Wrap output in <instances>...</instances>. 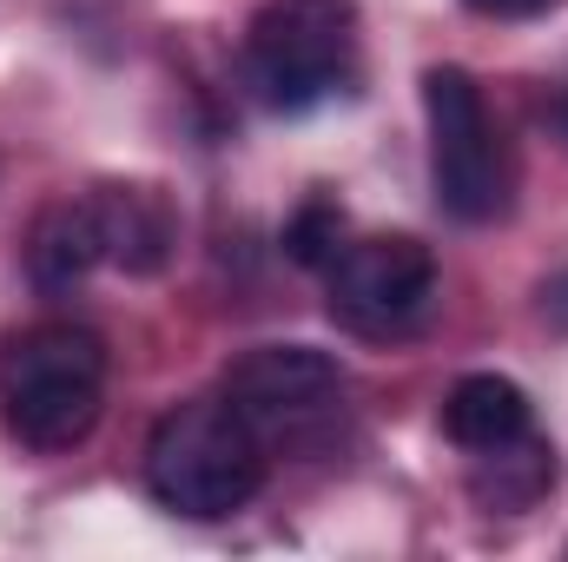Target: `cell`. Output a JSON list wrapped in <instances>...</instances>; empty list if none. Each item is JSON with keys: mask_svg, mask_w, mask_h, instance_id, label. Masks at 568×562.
Instances as JSON below:
<instances>
[{"mask_svg": "<svg viewBox=\"0 0 568 562\" xmlns=\"http://www.w3.org/2000/svg\"><path fill=\"white\" fill-rule=\"evenodd\" d=\"M443 430H449V443L483 456V450L516 443L523 430H536V411H529L523 384H509L496 371H476V378H456V391L443 398Z\"/></svg>", "mask_w": 568, "mask_h": 562, "instance_id": "cell-9", "label": "cell"}, {"mask_svg": "<svg viewBox=\"0 0 568 562\" xmlns=\"http://www.w3.org/2000/svg\"><path fill=\"white\" fill-rule=\"evenodd\" d=\"M469 490H476V503H489V510H529V503H542V496L556 490V450H549L536 430H523L516 443H496V450L476 456Z\"/></svg>", "mask_w": 568, "mask_h": 562, "instance_id": "cell-10", "label": "cell"}, {"mask_svg": "<svg viewBox=\"0 0 568 562\" xmlns=\"http://www.w3.org/2000/svg\"><path fill=\"white\" fill-rule=\"evenodd\" d=\"M106 404V344L87 324H33L0 358V411L27 450H73Z\"/></svg>", "mask_w": 568, "mask_h": 562, "instance_id": "cell-2", "label": "cell"}, {"mask_svg": "<svg viewBox=\"0 0 568 562\" xmlns=\"http://www.w3.org/2000/svg\"><path fill=\"white\" fill-rule=\"evenodd\" d=\"M145 490L192 523H219V516L245 510L265 490L258 423H245L225 398L172 404L145 436Z\"/></svg>", "mask_w": 568, "mask_h": 562, "instance_id": "cell-1", "label": "cell"}, {"mask_svg": "<svg viewBox=\"0 0 568 562\" xmlns=\"http://www.w3.org/2000/svg\"><path fill=\"white\" fill-rule=\"evenodd\" d=\"M463 7H476V13H489V20H536V13H549L556 0H463Z\"/></svg>", "mask_w": 568, "mask_h": 562, "instance_id": "cell-12", "label": "cell"}, {"mask_svg": "<svg viewBox=\"0 0 568 562\" xmlns=\"http://www.w3.org/2000/svg\"><path fill=\"white\" fill-rule=\"evenodd\" d=\"M337 391H344V371L317 344H258L225 371V404L258 430L317 418V411H331Z\"/></svg>", "mask_w": 568, "mask_h": 562, "instance_id": "cell-6", "label": "cell"}, {"mask_svg": "<svg viewBox=\"0 0 568 562\" xmlns=\"http://www.w3.org/2000/svg\"><path fill=\"white\" fill-rule=\"evenodd\" d=\"M424 120H429V179L436 205L463 225H489L509 212V152L489 120L483 87L463 67L424 73Z\"/></svg>", "mask_w": 568, "mask_h": 562, "instance_id": "cell-4", "label": "cell"}, {"mask_svg": "<svg viewBox=\"0 0 568 562\" xmlns=\"http://www.w3.org/2000/svg\"><path fill=\"white\" fill-rule=\"evenodd\" d=\"M87 205H93V225H100V252L120 272H133V279L165 272V259L179 245V219H172V205H165L159 185H120L113 179Z\"/></svg>", "mask_w": 568, "mask_h": 562, "instance_id": "cell-7", "label": "cell"}, {"mask_svg": "<svg viewBox=\"0 0 568 562\" xmlns=\"http://www.w3.org/2000/svg\"><path fill=\"white\" fill-rule=\"evenodd\" d=\"M436 298V259L429 245L390 232L357 239L331 259V318L357 338H404Z\"/></svg>", "mask_w": 568, "mask_h": 562, "instance_id": "cell-5", "label": "cell"}, {"mask_svg": "<svg viewBox=\"0 0 568 562\" xmlns=\"http://www.w3.org/2000/svg\"><path fill=\"white\" fill-rule=\"evenodd\" d=\"M100 259H106V252H100V225H93V205H87V199L47 205V212L33 219V232H27V279H33L40 298L80 291Z\"/></svg>", "mask_w": 568, "mask_h": 562, "instance_id": "cell-8", "label": "cell"}, {"mask_svg": "<svg viewBox=\"0 0 568 562\" xmlns=\"http://www.w3.org/2000/svg\"><path fill=\"white\" fill-rule=\"evenodd\" d=\"M542 318L568 331V272H562V279H549V284H542Z\"/></svg>", "mask_w": 568, "mask_h": 562, "instance_id": "cell-13", "label": "cell"}, {"mask_svg": "<svg viewBox=\"0 0 568 562\" xmlns=\"http://www.w3.org/2000/svg\"><path fill=\"white\" fill-rule=\"evenodd\" d=\"M562 133H568V93H562Z\"/></svg>", "mask_w": 568, "mask_h": 562, "instance_id": "cell-14", "label": "cell"}, {"mask_svg": "<svg viewBox=\"0 0 568 562\" xmlns=\"http://www.w3.org/2000/svg\"><path fill=\"white\" fill-rule=\"evenodd\" d=\"M357 67L351 0H265L245 33V80L272 113H311Z\"/></svg>", "mask_w": 568, "mask_h": 562, "instance_id": "cell-3", "label": "cell"}, {"mask_svg": "<svg viewBox=\"0 0 568 562\" xmlns=\"http://www.w3.org/2000/svg\"><path fill=\"white\" fill-rule=\"evenodd\" d=\"M344 252V205L331 192H311L291 219H284V259L304 272H331V259Z\"/></svg>", "mask_w": 568, "mask_h": 562, "instance_id": "cell-11", "label": "cell"}]
</instances>
